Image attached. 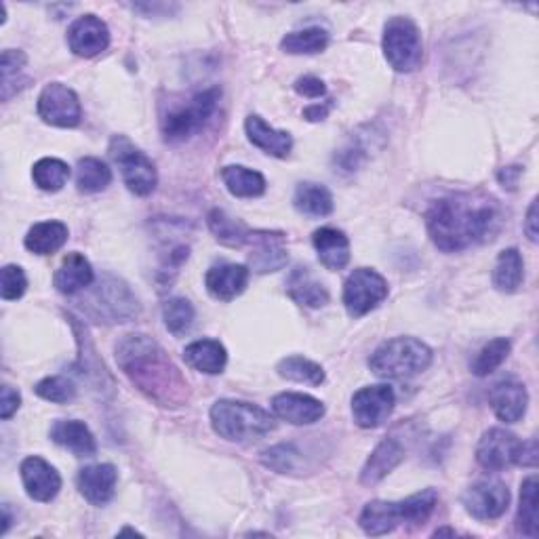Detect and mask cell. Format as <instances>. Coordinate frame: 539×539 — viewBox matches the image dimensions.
Listing matches in <instances>:
<instances>
[{"mask_svg":"<svg viewBox=\"0 0 539 539\" xmlns=\"http://www.w3.org/2000/svg\"><path fill=\"white\" fill-rule=\"evenodd\" d=\"M272 411L293 426H310L325 415V405L314 396L283 392L272 398Z\"/></svg>","mask_w":539,"mask_h":539,"instance_id":"ac0fdd59","label":"cell"},{"mask_svg":"<svg viewBox=\"0 0 539 539\" xmlns=\"http://www.w3.org/2000/svg\"><path fill=\"white\" fill-rule=\"evenodd\" d=\"M112 184V171L99 158H81L76 167V188L83 194H97Z\"/></svg>","mask_w":539,"mask_h":539,"instance_id":"d6a6232c","label":"cell"},{"mask_svg":"<svg viewBox=\"0 0 539 539\" xmlns=\"http://www.w3.org/2000/svg\"><path fill=\"white\" fill-rule=\"evenodd\" d=\"M91 283H93V268L89 264V259L81 253H68L62 266L57 268L53 276L55 289L64 295H74L87 289Z\"/></svg>","mask_w":539,"mask_h":539,"instance_id":"4316f807","label":"cell"},{"mask_svg":"<svg viewBox=\"0 0 539 539\" xmlns=\"http://www.w3.org/2000/svg\"><path fill=\"white\" fill-rule=\"evenodd\" d=\"M87 312L102 323H127L139 314V304L123 281L106 276L89 295Z\"/></svg>","mask_w":539,"mask_h":539,"instance_id":"ba28073f","label":"cell"},{"mask_svg":"<svg viewBox=\"0 0 539 539\" xmlns=\"http://www.w3.org/2000/svg\"><path fill=\"white\" fill-rule=\"evenodd\" d=\"M329 47V32L323 28H304L287 34L281 49L289 55H314Z\"/></svg>","mask_w":539,"mask_h":539,"instance_id":"e575fe53","label":"cell"},{"mask_svg":"<svg viewBox=\"0 0 539 539\" xmlns=\"http://www.w3.org/2000/svg\"><path fill=\"white\" fill-rule=\"evenodd\" d=\"M19 472H22L26 493L36 502H51L62 489V476L43 457H26Z\"/></svg>","mask_w":539,"mask_h":539,"instance_id":"e0dca14e","label":"cell"},{"mask_svg":"<svg viewBox=\"0 0 539 539\" xmlns=\"http://www.w3.org/2000/svg\"><path fill=\"white\" fill-rule=\"evenodd\" d=\"M247 245L251 247L249 266L255 274H268L287 266L289 255L285 247V234L257 230L251 232Z\"/></svg>","mask_w":539,"mask_h":539,"instance_id":"9a60e30c","label":"cell"},{"mask_svg":"<svg viewBox=\"0 0 539 539\" xmlns=\"http://www.w3.org/2000/svg\"><path fill=\"white\" fill-rule=\"evenodd\" d=\"M293 89L299 93V95H304V97H310V99H316V97H323L327 93V87L325 83L321 81V78H316V76H302V78H297Z\"/></svg>","mask_w":539,"mask_h":539,"instance_id":"f6af8a7d","label":"cell"},{"mask_svg":"<svg viewBox=\"0 0 539 539\" xmlns=\"http://www.w3.org/2000/svg\"><path fill=\"white\" fill-rule=\"evenodd\" d=\"M245 131L249 142L270 156L287 158L293 148V137L287 131H276L274 127H270L262 116H249Z\"/></svg>","mask_w":539,"mask_h":539,"instance_id":"cb8c5ba5","label":"cell"},{"mask_svg":"<svg viewBox=\"0 0 539 539\" xmlns=\"http://www.w3.org/2000/svg\"><path fill=\"white\" fill-rule=\"evenodd\" d=\"M426 226L438 249L457 253L491 241L502 226V217H499L497 205L489 198L451 194L432 203L426 213Z\"/></svg>","mask_w":539,"mask_h":539,"instance_id":"6da1fadb","label":"cell"},{"mask_svg":"<svg viewBox=\"0 0 539 539\" xmlns=\"http://www.w3.org/2000/svg\"><path fill=\"white\" fill-rule=\"evenodd\" d=\"M434 535H455V531H451V529H438Z\"/></svg>","mask_w":539,"mask_h":539,"instance_id":"816d5d0a","label":"cell"},{"mask_svg":"<svg viewBox=\"0 0 539 539\" xmlns=\"http://www.w3.org/2000/svg\"><path fill=\"white\" fill-rule=\"evenodd\" d=\"M438 504V493L434 489H426L422 493H415L401 502H369L358 518L361 529L371 535L379 537L394 531L398 525H422L426 523L430 514Z\"/></svg>","mask_w":539,"mask_h":539,"instance_id":"3957f363","label":"cell"},{"mask_svg":"<svg viewBox=\"0 0 539 539\" xmlns=\"http://www.w3.org/2000/svg\"><path fill=\"white\" fill-rule=\"evenodd\" d=\"M26 287H28V278L22 268L19 266L3 268V281H0V293H3V299H7V302L19 299L26 293Z\"/></svg>","mask_w":539,"mask_h":539,"instance_id":"7bdbcfd3","label":"cell"},{"mask_svg":"<svg viewBox=\"0 0 539 539\" xmlns=\"http://www.w3.org/2000/svg\"><path fill=\"white\" fill-rule=\"evenodd\" d=\"M314 249L321 264L329 270H344L350 262V241L344 232L335 228H321L312 236Z\"/></svg>","mask_w":539,"mask_h":539,"instance_id":"484cf974","label":"cell"},{"mask_svg":"<svg viewBox=\"0 0 539 539\" xmlns=\"http://www.w3.org/2000/svg\"><path fill=\"white\" fill-rule=\"evenodd\" d=\"M196 312L192 308V304L184 297H173L163 306V321L165 327L169 329V333H173L175 337L186 335L192 325H194Z\"/></svg>","mask_w":539,"mask_h":539,"instance_id":"f35d334b","label":"cell"},{"mask_svg":"<svg viewBox=\"0 0 539 539\" xmlns=\"http://www.w3.org/2000/svg\"><path fill=\"white\" fill-rule=\"evenodd\" d=\"M287 293L295 304L306 308H323L329 304V291L318 283L306 266H297L287 278Z\"/></svg>","mask_w":539,"mask_h":539,"instance_id":"d4e9b609","label":"cell"},{"mask_svg":"<svg viewBox=\"0 0 539 539\" xmlns=\"http://www.w3.org/2000/svg\"><path fill=\"white\" fill-rule=\"evenodd\" d=\"M222 179L228 192L236 198H257L266 192V179L259 171L243 165H230L222 169Z\"/></svg>","mask_w":539,"mask_h":539,"instance_id":"f546056e","label":"cell"},{"mask_svg":"<svg viewBox=\"0 0 539 539\" xmlns=\"http://www.w3.org/2000/svg\"><path fill=\"white\" fill-rule=\"evenodd\" d=\"M388 297L386 278L371 270H354L344 285V306L352 318H361L375 310Z\"/></svg>","mask_w":539,"mask_h":539,"instance_id":"30bf717a","label":"cell"},{"mask_svg":"<svg viewBox=\"0 0 539 539\" xmlns=\"http://www.w3.org/2000/svg\"><path fill=\"white\" fill-rule=\"evenodd\" d=\"M523 278H525V264L523 255L518 253V249H506L499 253L493 268V285L504 293H514L523 285Z\"/></svg>","mask_w":539,"mask_h":539,"instance_id":"1f68e13d","label":"cell"},{"mask_svg":"<svg viewBox=\"0 0 539 539\" xmlns=\"http://www.w3.org/2000/svg\"><path fill=\"white\" fill-rule=\"evenodd\" d=\"M3 512H5V518H3V533H7V529H9V525H11V514H9V506H5V508H3Z\"/></svg>","mask_w":539,"mask_h":539,"instance_id":"f907efd6","label":"cell"},{"mask_svg":"<svg viewBox=\"0 0 539 539\" xmlns=\"http://www.w3.org/2000/svg\"><path fill=\"white\" fill-rule=\"evenodd\" d=\"M36 394L45 398V401H51V403H57V405H64V403H70L72 398L76 396V386L74 382H70L68 377H62V375H55V377H45L43 382L36 384Z\"/></svg>","mask_w":539,"mask_h":539,"instance_id":"60d3db41","label":"cell"},{"mask_svg":"<svg viewBox=\"0 0 539 539\" xmlns=\"http://www.w3.org/2000/svg\"><path fill=\"white\" fill-rule=\"evenodd\" d=\"M299 455L302 453L295 449V445H276L262 455V462H264V466H268L276 472L291 474L299 468V464H302V457Z\"/></svg>","mask_w":539,"mask_h":539,"instance_id":"b9f144b4","label":"cell"},{"mask_svg":"<svg viewBox=\"0 0 539 539\" xmlns=\"http://www.w3.org/2000/svg\"><path fill=\"white\" fill-rule=\"evenodd\" d=\"M34 184L45 192H59L70 179V167L59 158H41L32 169Z\"/></svg>","mask_w":539,"mask_h":539,"instance_id":"74e56055","label":"cell"},{"mask_svg":"<svg viewBox=\"0 0 539 539\" xmlns=\"http://www.w3.org/2000/svg\"><path fill=\"white\" fill-rule=\"evenodd\" d=\"M68 241V226L62 222H41L28 230L26 249L36 255H51L62 249Z\"/></svg>","mask_w":539,"mask_h":539,"instance_id":"f1b7e54d","label":"cell"},{"mask_svg":"<svg viewBox=\"0 0 539 539\" xmlns=\"http://www.w3.org/2000/svg\"><path fill=\"white\" fill-rule=\"evenodd\" d=\"M110 45V30L106 22L95 15H83L68 30V47L78 57H95Z\"/></svg>","mask_w":539,"mask_h":539,"instance_id":"2e32d148","label":"cell"},{"mask_svg":"<svg viewBox=\"0 0 539 539\" xmlns=\"http://www.w3.org/2000/svg\"><path fill=\"white\" fill-rule=\"evenodd\" d=\"M26 66V55L22 51H5L3 59H0V72H3V95L9 91L13 85V76L17 78L19 72Z\"/></svg>","mask_w":539,"mask_h":539,"instance_id":"ee69618b","label":"cell"},{"mask_svg":"<svg viewBox=\"0 0 539 539\" xmlns=\"http://www.w3.org/2000/svg\"><path fill=\"white\" fill-rule=\"evenodd\" d=\"M213 430L230 443H257L274 430V419L262 407L241 401H217L211 407Z\"/></svg>","mask_w":539,"mask_h":539,"instance_id":"277c9868","label":"cell"},{"mask_svg":"<svg viewBox=\"0 0 539 539\" xmlns=\"http://www.w3.org/2000/svg\"><path fill=\"white\" fill-rule=\"evenodd\" d=\"M293 205L299 213L308 217H327L333 211V196L323 184L304 182L295 190Z\"/></svg>","mask_w":539,"mask_h":539,"instance_id":"4dcf8cb0","label":"cell"},{"mask_svg":"<svg viewBox=\"0 0 539 539\" xmlns=\"http://www.w3.org/2000/svg\"><path fill=\"white\" fill-rule=\"evenodd\" d=\"M207 224L219 243L228 247H245L249 243L251 230H247L243 224H238L226 211L213 209L207 215Z\"/></svg>","mask_w":539,"mask_h":539,"instance_id":"836d02e7","label":"cell"},{"mask_svg":"<svg viewBox=\"0 0 539 539\" xmlns=\"http://www.w3.org/2000/svg\"><path fill=\"white\" fill-rule=\"evenodd\" d=\"M510 348H512L510 339H506V337L491 339V342L474 358L472 373L478 377H485V375L493 373L497 367H502V363L510 354Z\"/></svg>","mask_w":539,"mask_h":539,"instance_id":"ab89813d","label":"cell"},{"mask_svg":"<svg viewBox=\"0 0 539 539\" xmlns=\"http://www.w3.org/2000/svg\"><path fill=\"white\" fill-rule=\"evenodd\" d=\"M110 156L112 161L121 169V175L125 179L127 188L137 196H148L154 192L158 184L156 167L150 158L135 148L127 137H114L110 144Z\"/></svg>","mask_w":539,"mask_h":539,"instance_id":"9c48e42d","label":"cell"},{"mask_svg":"<svg viewBox=\"0 0 539 539\" xmlns=\"http://www.w3.org/2000/svg\"><path fill=\"white\" fill-rule=\"evenodd\" d=\"M116 363L131 384L161 407L184 403L188 384L167 352L152 337L133 333L116 344Z\"/></svg>","mask_w":539,"mask_h":539,"instance_id":"7a4b0ae2","label":"cell"},{"mask_svg":"<svg viewBox=\"0 0 539 539\" xmlns=\"http://www.w3.org/2000/svg\"><path fill=\"white\" fill-rule=\"evenodd\" d=\"M518 531L527 537L539 533V508H537V476H529L521 487V506H518Z\"/></svg>","mask_w":539,"mask_h":539,"instance_id":"d590c367","label":"cell"},{"mask_svg":"<svg viewBox=\"0 0 539 539\" xmlns=\"http://www.w3.org/2000/svg\"><path fill=\"white\" fill-rule=\"evenodd\" d=\"M523 175V169L521 167H508V169H502L497 175L499 179V184H502L504 188L508 190H514L518 186V177Z\"/></svg>","mask_w":539,"mask_h":539,"instance_id":"7dc6e473","label":"cell"},{"mask_svg":"<svg viewBox=\"0 0 539 539\" xmlns=\"http://www.w3.org/2000/svg\"><path fill=\"white\" fill-rule=\"evenodd\" d=\"M278 375L291 379V382L308 384V386H321L325 382V371L321 365H316L304 356H287L276 367Z\"/></svg>","mask_w":539,"mask_h":539,"instance_id":"8d00e7d4","label":"cell"},{"mask_svg":"<svg viewBox=\"0 0 539 539\" xmlns=\"http://www.w3.org/2000/svg\"><path fill=\"white\" fill-rule=\"evenodd\" d=\"M118 472L112 464H95L78 472L76 485L81 495L93 506H106L116 493Z\"/></svg>","mask_w":539,"mask_h":539,"instance_id":"d6986e66","label":"cell"},{"mask_svg":"<svg viewBox=\"0 0 539 539\" xmlns=\"http://www.w3.org/2000/svg\"><path fill=\"white\" fill-rule=\"evenodd\" d=\"M184 361L201 373L217 375L226 369L228 354L217 339H198L184 350Z\"/></svg>","mask_w":539,"mask_h":539,"instance_id":"83f0119b","label":"cell"},{"mask_svg":"<svg viewBox=\"0 0 539 539\" xmlns=\"http://www.w3.org/2000/svg\"><path fill=\"white\" fill-rule=\"evenodd\" d=\"M22 405V396L11 386H3V401H0V417L11 419L13 413Z\"/></svg>","mask_w":539,"mask_h":539,"instance_id":"bcb514c9","label":"cell"},{"mask_svg":"<svg viewBox=\"0 0 539 539\" xmlns=\"http://www.w3.org/2000/svg\"><path fill=\"white\" fill-rule=\"evenodd\" d=\"M405 459V445L398 436H386L382 443L375 447L371 457L361 472L363 485H377Z\"/></svg>","mask_w":539,"mask_h":539,"instance_id":"7402d4cb","label":"cell"},{"mask_svg":"<svg viewBox=\"0 0 539 539\" xmlns=\"http://www.w3.org/2000/svg\"><path fill=\"white\" fill-rule=\"evenodd\" d=\"M464 508L476 521H495L510 506V491L499 481H481L464 493Z\"/></svg>","mask_w":539,"mask_h":539,"instance_id":"5bb4252c","label":"cell"},{"mask_svg":"<svg viewBox=\"0 0 539 539\" xmlns=\"http://www.w3.org/2000/svg\"><path fill=\"white\" fill-rule=\"evenodd\" d=\"M489 401L495 415L502 419V422L516 424V422H521L527 413L529 394L523 384L514 382V379H506V382L495 384Z\"/></svg>","mask_w":539,"mask_h":539,"instance_id":"44dd1931","label":"cell"},{"mask_svg":"<svg viewBox=\"0 0 539 539\" xmlns=\"http://www.w3.org/2000/svg\"><path fill=\"white\" fill-rule=\"evenodd\" d=\"M525 232L529 236L531 243H537V201L531 203L527 211V222H525Z\"/></svg>","mask_w":539,"mask_h":539,"instance_id":"681fc988","label":"cell"},{"mask_svg":"<svg viewBox=\"0 0 539 539\" xmlns=\"http://www.w3.org/2000/svg\"><path fill=\"white\" fill-rule=\"evenodd\" d=\"M329 110H331V102H329V104H325V106H321V104H314V106H310V108H306V110H304V118H306V121H310V123L325 121L327 114H329Z\"/></svg>","mask_w":539,"mask_h":539,"instance_id":"c3c4849f","label":"cell"},{"mask_svg":"<svg viewBox=\"0 0 539 539\" xmlns=\"http://www.w3.org/2000/svg\"><path fill=\"white\" fill-rule=\"evenodd\" d=\"M51 441L78 457H91L97 451L93 432L78 419H57L51 428Z\"/></svg>","mask_w":539,"mask_h":539,"instance_id":"603a6c76","label":"cell"},{"mask_svg":"<svg viewBox=\"0 0 539 539\" xmlns=\"http://www.w3.org/2000/svg\"><path fill=\"white\" fill-rule=\"evenodd\" d=\"M38 116L47 125L72 129L81 123L83 110L78 95L70 87L62 83H51L38 95Z\"/></svg>","mask_w":539,"mask_h":539,"instance_id":"7c38bea8","label":"cell"},{"mask_svg":"<svg viewBox=\"0 0 539 539\" xmlns=\"http://www.w3.org/2000/svg\"><path fill=\"white\" fill-rule=\"evenodd\" d=\"M396 396L390 386H367L352 396V415L356 426L373 430L382 426L394 411Z\"/></svg>","mask_w":539,"mask_h":539,"instance_id":"4fadbf2b","label":"cell"},{"mask_svg":"<svg viewBox=\"0 0 539 539\" xmlns=\"http://www.w3.org/2000/svg\"><path fill=\"white\" fill-rule=\"evenodd\" d=\"M432 363V350L415 337H394L379 346L369 367L377 377L384 379H409L424 373Z\"/></svg>","mask_w":539,"mask_h":539,"instance_id":"5b68a950","label":"cell"},{"mask_svg":"<svg viewBox=\"0 0 539 539\" xmlns=\"http://www.w3.org/2000/svg\"><path fill=\"white\" fill-rule=\"evenodd\" d=\"M249 268L243 264H219L213 266L207 276V291L219 302H232L249 285Z\"/></svg>","mask_w":539,"mask_h":539,"instance_id":"ffe728a7","label":"cell"},{"mask_svg":"<svg viewBox=\"0 0 539 539\" xmlns=\"http://www.w3.org/2000/svg\"><path fill=\"white\" fill-rule=\"evenodd\" d=\"M384 55L396 72H413L422 66L424 45L419 28L409 17H392L384 28Z\"/></svg>","mask_w":539,"mask_h":539,"instance_id":"52a82bcc","label":"cell"},{"mask_svg":"<svg viewBox=\"0 0 539 539\" xmlns=\"http://www.w3.org/2000/svg\"><path fill=\"white\" fill-rule=\"evenodd\" d=\"M219 97H222V91L217 87H211L190 97L186 104L173 108L163 118V135L167 142L179 144L186 142L192 135L201 133L209 125L211 116L215 114Z\"/></svg>","mask_w":539,"mask_h":539,"instance_id":"8992f818","label":"cell"},{"mask_svg":"<svg viewBox=\"0 0 539 539\" xmlns=\"http://www.w3.org/2000/svg\"><path fill=\"white\" fill-rule=\"evenodd\" d=\"M523 441H518L516 434L493 428L483 434L481 443L476 447V462L489 472H502L510 466H521Z\"/></svg>","mask_w":539,"mask_h":539,"instance_id":"8fae6325","label":"cell"}]
</instances>
